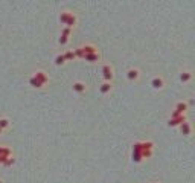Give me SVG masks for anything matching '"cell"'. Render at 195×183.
<instances>
[{
    "mask_svg": "<svg viewBox=\"0 0 195 183\" xmlns=\"http://www.w3.org/2000/svg\"><path fill=\"white\" fill-rule=\"evenodd\" d=\"M139 76H140L139 69H136V67L128 69V72H127V78H128L130 81H136V79H139Z\"/></svg>",
    "mask_w": 195,
    "mask_h": 183,
    "instance_id": "obj_4",
    "label": "cell"
},
{
    "mask_svg": "<svg viewBox=\"0 0 195 183\" xmlns=\"http://www.w3.org/2000/svg\"><path fill=\"white\" fill-rule=\"evenodd\" d=\"M58 41H60V44H67V41H69V37H66V35H61Z\"/></svg>",
    "mask_w": 195,
    "mask_h": 183,
    "instance_id": "obj_27",
    "label": "cell"
},
{
    "mask_svg": "<svg viewBox=\"0 0 195 183\" xmlns=\"http://www.w3.org/2000/svg\"><path fill=\"white\" fill-rule=\"evenodd\" d=\"M151 86H153V89H156V90L163 89L165 81H163V78H162V76H154V78L151 79Z\"/></svg>",
    "mask_w": 195,
    "mask_h": 183,
    "instance_id": "obj_5",
    "label": "cell"
},
{
    "mask_svg": "<svg viewBox=\"0 0 195 183\" xmlns=\"http://www.w3.org/2000/svg\"><path fill=\"white\" fill-rule=\"evenodd\" d=\"M142 151V140H137L133 143V153H140Z\"/></svg>",
    "mask_w": 195,
    "mask_h": 183,
    "instance_id": "obj_19",
    "label": "cell"
},
{
    "mask_svg": "<svg viewBox=\"0 0 195 183\" xmlns=\"http://www.w3.org/2000/svg\"><path fill=\"white\" fill-rule=\"evenodd\" d=\"M9 125V121H8V117H0V130H3Z\"/></svg>",
    "mask_w": 195,
    "mask_h": 183,
    "instance_id": "obj_22",
    "label": "cell"
},
{
    "mask_svg": "<svg viewBox=\"0 0 195 183\" xmlns=\"http://www.w3.org/2000/svg\"><path fill=\"white\" fill-rule=\"evenodd\" d=\"M73 90L76 93H82V92H85V84L81 81H76V82H73Z\"/></svg>",
    "mask_w": 195,
    "mask_h": 183,
    "instance_id": "obj_10",
    "label": "cell"
},
{
    "mask_svg": "<svg viewBox=\"0 0 195 183\" xmlns=\"http://www.w3.org/2000/svg\"><path fill=\"white\" fill-rule=\"evenodd\" d=\"M32 76H34L35 79H37V81L40 82V84H41L43 87H44V86H46L47 82H49V76L46 75V72H43V70H37V72H35Z\"/></svg>",
    "mask_w": 195,
    "mask_h": 183,
    "instance_id": "obj_2",
    "label": "cell"
},
{
    "mask_svg": "<svg viewBox=\"0 0 195 183\" xmlns=\"http://www.w3.org/2000/svg\"><path fill=\"white\" fill-rule=\"evenodd\" d=\"M63 57H64V60H66V61H72L73 58H76L73 50H66V52L63 53Z\"/></svg>",
    "mask_w": 195,
    "mask_h": 183,
    "instance_id": "obj_15",
    "label": "cell"
},
{
    "mask_svg": "<svg viewBox=\"0 0 195 183\" xmlns=\"http://www.w3.org/2000/svg\"><path fill=\"white\" fill-rule=\"evenodd\" d=\"M64 63H66V60L63 57V53H58L57 57H55V64H57V66H63Z\"/></svg>",
    "mask_w": 195,
    "mask_h": 183,
    "instance_id": "obj_18",
    "label": "cell"
},
{
    "mask_svg": "<svg viewBox=\"0 0 195 183\" xmlns=\"http://www.w3.org/2000/svg\"><path fill=\"white\" fill-rule=\"evenodd\" d=\"M2 131H3V130H0V134H2Z\"/></svg>",
    "mask_w": 195,
    "mask_h": 183,
    "instance_id": "obj_30",
    "label": "cell"
},
{
    "mask_svg": "<svg viewBox=\"0 0 195 183\" xmlns=\"http://www.w3.org/2000/svg\"><path fill=\"white\" fill-rule=\"evenodd\" d=\"M79 49L82 50V53H84V55H87V53H95V52H98V49L95 48L93 44H85V46H79Z\"/></svg>",
    "mask_w": 195,
    "mask_h": 183,
    "instance_id": "obj_8",
    "label": "cell"
},
{
    "mask_svg": "<svg viewBox=\"0 0 195 183\" xmlns=\"http://www.w3.org/2000/svg\"><path fill=\"white\" fill-rule=\"evenodd\" d=\"M180 115H184V113H179V112H175V110H174V112L171 113V117H169V119H172V117H179Z\"/></svg>",
    "mask_w": 195,
    "mask_h": 183,
    "instance_id": "obj_28",
    "label": "cell"
},
{
    "mask_svg": "<svg viewBox=\"0 0 195 183\" xmlns=\"http://www.w3.org/2000/svg\"><path fill=\"white\" fill-rule=\"evenodd\" d=\"M101 58V55H99V52H95V53H87V55H84V60H87V61H98Z\"/></svg>",
    "mask_w": 195,
    "mask_h": 183,
    "instance_id": "obj_12",
    "label": "cell"
},
{
    "mask_svg": "<svg viewBox=\"0 0 195 183\" xmlns=\"http://www.w3.org/2000/svg\"><path fill=\"white\" fill-rule=\"evenodd\" d=\"M153 153H154V150H142L140 151V154H142V157H143V159H149L153 156Z\"/></svg>",
    "mask_w": 195,
    "mask_h": 183,
    "instance_id": "obj_20",
    "label": "cell"
},
{
    "mask_svg": "<svg viewBox=\"0 0 195 183\" xmlns=\"http://www.w3.org/2000/svg\"><path fill=\"white\" fill-rule=\"evenodd\" d=\"M0 154L5 156V157H11V156H12V151H11L9 146H0Z\"/></svg>",
    "mask_w": 195,
    "mask_h": 183,
    "instance_id": "obj_14",
    "label": "cell"
},
{
    "mask_svg": "<svg viewBox=\"0 0 195 183\" xmlns=\"http://www.w3.org/2000/svg\"><path fill=\"white\" fill-rule=\"evenodd\" d=\"M114 76V73H113V67L110 66V64H104L102 66V78L105 82H111Z\"/></svg>",
    "mask_w": 195,
    "mask_h": 183,
    "instance_id": "obj_1",
    "label": "cell"
},
{
    "mask_svg": "<svg viewBox=\"0 0 195 183\" xmlns=\"http://www.w3.org/2000/svg\"><path fill=\"white\" fill-rule=\"evenodd\" d=\"M131 159H133V162H134V163H140L142 160H143V157H142L140 153H133L131 154Z\"/></svg>",
    "mask_w": 195,
    "mask_h": 183,
    "instance_id": "obj_17",
    "label": "cell"
},
{
    "mask_svg": "<svg viewBox=\"0 0 195 183\" xmlns=\"http://www.w3.org/2000/svg\"><path fill=\"white\" fill-rule=\"evenodd\" d=\"M76 20H78V17H76L73 12L69 11V15H67V20H66V24H64V26H67V27H70V29H72V27L76 24Z\"/></svg>",
    "mask_w": 195,
    "mask_h": 183,
    "instance_id": "obj_6",
    "label": "cell"
},
{
    "mask_svg": "<svg viewBox=\"0 0 195 183\" xmlns=\"http://www.w3.org/2000/svg\"><path fill=\"white\" fill-rule=\"evenodd\" d=\"M67 15H69V11H63L60 14V22L63 23V24H66V20H67Z\"/></svg>",
    "mask_w": 195,
    "mask_h": 183,
    "instance_id": "obj_23",
    "label": "cell"
},
{
    "mask_svg": "<svg viewBox=\"0 0 195 183\" xmlns=\"http://www.w3.org/2000/svg\"><path fill=\"white\" fill-rule=\"evenodd\" d=\"M0 183H3V182H2V179H0Z\"/></svg>",
    "mask_w": 195,
    "mask_h": 183,
    "instance_id": "obj_29",
    "label": "cell"
},
{
    "mask_svg": "<svg viewBox=\"0 0 195 183\" xmlns=\"http://www.w3.org/2000/svg\"><path fill=\"white\" fill-rule=\"evenodd\" d=\"M70 34H72V29L67 26H64L63 29H61V35H66V37H70Z\"/></svg>",
    "mask_w": 195,
    "mask_h": 183,
    "instance_id": "obj_25",
    "label": "cell"
},
{
    "mask_svg": "<svg viewBox=\"0 0 195 183\" xmlns=\"http://www.w3.org/2000/svg\"><path fill=\"white\" fill-rule=\"evenodd\" d=\"M111 82H102V84H101V87H99V90H101V93L102 95H105V93H108V92H111Z\"/></svg>",
    "mask_w": 195,
    "mask_h": 183,
    "instance_id": "obj_11",
    "label": "cell"
},
{
    "mask_svg": "<svg viewBox=\"0 0 195 183\" xmlns=\"http://www.w3.org/2000/svg\"><path fill=\"white\" fill-rule=\"evenodd\" d=\"M186 110H188V102H184V101H179V102L175 104V112L186 113Z\"/></svg>",
    "mask_w": 195,
    "mask_h": 183,
    "instance_id": "obj_9",
    "label": "cell"
},
{
    "mask_svg": "<svg viewBox=\"0 0 195 183\" xmlns=\"http://www.w3.org/2000/svg\"><path fill=\"white\" fill-rule=\"evenodd\" d=\"M186 121V113L180 115L179 117H172V119H168V125L169 127H179L180 124H183Z\"/></svg>",
    "mask_w": 195,
    "mask_h": 183,
    "instance_id": "obj_3",
    "label": "cell"
},
{
    "mask_svg": "<svg viewBox=\"0 0 195 183\" xmlns=\"http://www.w3.org/2000/svg\"><path fill=\"white\" fill-rule=\"evenodd\" d=\"M15 163V159H14V156H11V157H8L5 162H3V165L5 166H11V165H14Z\"/></svg>",
    "mask_w": 195,
    "mask_h": 183,
    "instance_id": "obj_24",
    "label": "cell"
},
{
    "mask_svg": "<svg viewBox=\"0 0 195 183\" xmlns=\"http://www.w3.org/2000/svg\"><path fill=\"white\" fill-rule=\"evenodd\" d=\"M29 84H31L32 87H35V89H41V87H43V86H41L40 82H38L37 79H35L34 76H31V78H29Z\"/></svg>",
    "mask_w": 195,
    "mask_h": 183,
    "instance_id": "obj_21",
    "label": "cell"
},
{
    "mask_svg": "<svg viewBox=\"0 0 195 183\" xmlns=\"http://www.w3.org/2000/svg\"><path fill=\"white\" fill-rule=\"evenodd\" d=\"M142 150H154V142L143 140V142H142Z\"/></svg>",
    "mask_w": 195,
    "mask_h": 183,
    "instance_id": "obj_16",
    "label": "cell"
},
{
    "mask_svg": "<svg viewBox=\"0 0 195 183\" xmlns=\"http://www.w3.org/2000/svg\"><path fill=\"white\" fill-rule=\"evenodd\" d=\"M191 78H192V73H191L189 70H184V72L180 73V81H181V82H188Z\"/></svg>",
    "mask_w": 195,
    "mask_h": 183,
    "instance_id": "obj_13",
    "label": "cell"
},
{
    "mask_svg": "<svg viewBox=\"0 0 195 183\" xmlns=\"http://www.w3.org/2000/svg\"><path fill=\"white\" fill-rule=\"evenodd\" d=\"M179 127H180V131H181L184 136H189V134H191V131H192V127H191V124H189L188 121H184V122H183V124H180Z\"/></svg>",
    "mask_w": 195,
    "mask_h": 183,
    "instance_id": "obj_7",
    "label": "cell"
},
{
    "mask_svg": "<svg viewBox=\"0 0 195 183\" xmlns=\"http://www.w3.org/2000/svg\"><path fill=\"white\" fill-rule=\"evenodd\" d=\"M73 52H75V57H78V58H84V53H82V50L79 49V48H76Z\"/></svg>",
    "mask_w": 195,
    "mask_h": 183,
    "instance_id": "obj_26",
    "label": "cell"
}]
</instances>
